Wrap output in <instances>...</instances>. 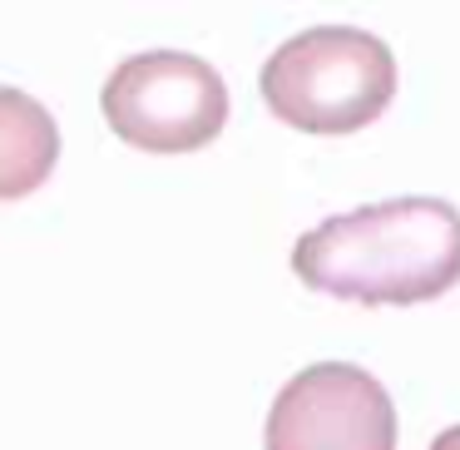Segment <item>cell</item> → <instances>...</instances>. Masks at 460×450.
<instances>
[{
	"label": "cell",
	"mask_w": 460,
	"mask_h": 450,
	"mask_svg": "<svg viewBox=\"0 0 460 450\" xmlns=\"http://www.w3.org/2000/svg\"><path fill=\"white\" fill-rule=\"evenodd\" d=\"M262 100L288 129L357 134L396 100V55L357 25H312L268 55Z\"/></svg>",
	"instance_id": "2"
},
{
	"label": "cell",
	"mask_w": 460,
	"mask_h": 450,
	"mask_svg": "<svg viewBox=\"0 0 460 450\" xmlns=\"http://www.w3.org/2000/svg\"><path fill=\"white\" fill-rule=\"evenodd\" d=\"M292 272L327 297L367 307L436 302L460 282V208L411 193L337 213L297 238Z\"/></svg>",
	"instance_id": "1"
},
{
	"label": "cell",
	"mask_w": 460,
	"mask_h": 450,
	"mask_svg": "<svg viewBox=\"0 0 460 450\" xmlns=\"http://www.w3.org/2000/svg\"><path fill=\"white\" fill-rule=\"evenodd\" d=\"M268 450H396V406L351 361L302 366L278 391L262 430Z\"/></svg>",
	"instance_id": "4"
},
{
	"label": "cell",
	"mask_w": 460,
	"mask_h": 450,
	"mask_svg": "<svg viewBox=\"0 0 460 450\" xmlns=\"http://www.w3.org/2000/svg\"><path fill=\"white\" fill-rule=\"evenodd\" d=\"M55 149H60V139H55L50 114L40 104H31L21 90H5V144H0L5 173H0V193L21 199L25 189L45 183V173L55 163Z\"/></svg>",
	"instance_id": "5"
},
{
	"label": "cell",
	"mask_w": 460,
	"mask_h": 450,
	"mask_svg": "<svg viewBox=\"0 0 460 450\" xmlns=\"http://www.w3.org/2000/svg\"><path fill=\"white\" fill-rule=\"evenodd\" d=\"M104 119L124 144L149 154H193L228 124V84L208 60L183 50L129 55L100 90Z\"/></svg>",
	"instance_id": "3"
},
{
	"label": "cell",
	"mask_w": 460,
	"mask_h": 450,
	"mask_svg": "<svg viewBox=\"0 0 460 450\" xmlns=\"http://www.w3.org/2000/svg\"><path fill=\"white\" fill-rule=\"evenodd\" d=\"M430 450H460V426H450V430H440L436 440H430Z\"/></svg>",
	"instance_id": "6"
}]
</instances>
